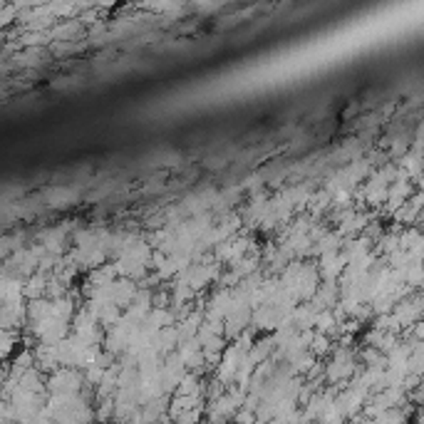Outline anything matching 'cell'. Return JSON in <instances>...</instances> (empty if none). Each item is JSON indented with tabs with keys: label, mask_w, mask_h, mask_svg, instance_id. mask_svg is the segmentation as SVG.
I'll list each match as a JSON object with an SVG mask.
<instances>
[{
	"label": "cell",
	"mask_w": 424,
	"mask_h": 424,
	"mask_svg": "<svg viewBox=\"0 0 424 424\" xmlns=\"http://www.w3.org/2000/svg\"><path fill=\"white\" fill-rule=\"evenodd\" d=\"M204 424H224V422H211V419H209V422H204Z\"/></svg>",
	"instance_id": "6da1fadb"
}]
</instances>
